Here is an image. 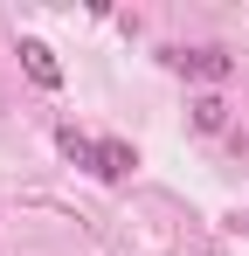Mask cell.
<instances>
[{"mask_svg": "<svg viewBox=\"0 0 249 256\" xmlns=\"http://www.w3.org/2000/svg\"><path fill=\"white\" fill-rule=\"evenodd\" d=\"M166 62L187 70V76H201V84H228V76H236V56H228V48H173Z\"/></svg>", "mask_w": 249, "mask_h": 256, "instance_id": "obj_1", "label": "cell"}, {"mask_svg": "<svg viewBox=\"0 0 249 256\" xmlns=\"http://www.w3.org/2000/svg\"><path fill=\"white\" fill-rule=\"evenodd\" d=\"M21 62H28V76H35L42 90L62 84V62H56V48H48V42H21Z\"/></svg>", "mask_w": 249, "mask_h": 256, "instance_id": "obj_2", "label": "cell"}, {"mask_svg": "<svg viewBox=\"0 0 249 256\" xmlns=\"http://www.w3.org/2000/svg\"><path fill=\"white\" fill-rule=\"evenodd\" d=\"M132 166H138V152H132L124 138H104V146H97V180H124Z\"/></svg>", "mask_w": 249, "mask_h": 256, "instance_id": "obj_3", "label": "cell"}, {"mask_svg": "<svg viewBox=\"0 0 249 256\" xmlns=\"http://www.w3.org/2000/svg\"><path fill=\"white\" fill-rule=\"evenodd\" d=\"M187 111H194V132H222V125H228V104H222L214 90H208V97H194Z\"/></svg>", "mask_w": 249, "mask_h": 256, "instance_id": "obj_4", "label": "cell"}, {"mask_svg": "<svg viewBox=\"0 0 249 256\" xmlns=\"http://www.w3.org/2000/svg\"><path fill=\"white\" fill-rule=\"evenodd\" d=\"M56 146H62V152H70L76 166H90V173H97V146H90V138H83L76 125H62V132H56Z\"/></svg>", "mask_w": 249, "mask_h": 256, "instance_id": "obj_5", "label": "cell"}]
</instances>
